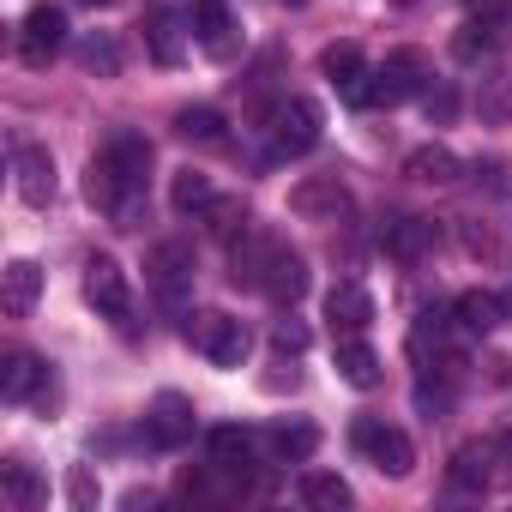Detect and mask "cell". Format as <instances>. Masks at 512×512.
Wrapping results in <instances>:
<instances>
[{
	"label": "cell",
	"mask_w": 512,
	"mask_h": 512,
	"mask_svg": "<svg viewBox=\"0 0 512 512\" xmlns=\"http://www.w3.org/2000/svg\"><path fill=\"white\" fill-rule=\"evenodd\" d=\"M181 332H187V344H193L211 368H241V362H247V350H253L247 326H241L235 314H217V308H193Z\"/></svg>",
	"instance_id": "obj_1"
},
{
	"label": "cell",
	"mask_w": 512,
	"mask_h": 512,
	"mask_svg": "<svg viewBox=\"0 0 512 512\" xmlns=\"http://www.w3.org/2000/svg\"><path fill=\"white\" fill-rule=\"evenodd\" d=\"M266 139H272V157H308L320 145V103L308 97H278L266 109Z\"/></svg>",
	"instance_id": "obj_2"
},
{
	"label": "cell",
	"mask_w": 512,
	"mask_h": 512,
	"mask_svg": "<svg viewBox=\"0 0 512 512\" xmlns=\"http://www.w3.org/2000/svg\"><path fill=\"white\" fill-rule=\"evenodd\" d=\"M350 440H356V452H362L380 476H410V470H416V446H410V434L392 428L386 416H362V422L350 428Z\"/></svg>",
	"instance_id": "obj_3"
},
{
	"label": "cell",
	"mask_w": 512,
	"mask_h": 512,
	"mask_svg": "<svg viewBox=\"0 0 512 512\" xmlns=\"http://www.w3.org/2000/svg\"><path fill=\"white\" fill-rule=\"evenodd\" d=\"M85 302L103 320H115L121 332H133V290H127V272H121L115 253H91L85 260Z\"/></svg>",
	"instance_id": "obj_4"
},
{
	"label": "cell",
	"mask_w": 512,
	"mask_h": 512,
	"mask_svg": "<svg viewBox=\"0 0 512 512\" xmlns=\"http://www.w3.org/2000/svg\"><path fill=\"white\" fill-rule=\"evenodd\" d=\"M434 85V73H428V55L422 49H392L380 67H374V79H368V103H410L416 91H428Z\"/></svg>",
	"instance_id": "obj_5"
},
{
	"label": "cell",
	"mask_w": 512,
	"mask_h": 512,
	"mask_svg": "<svg viewBox=\"0 0 512 512\" xmlns=\"http://www.w3.org/2000/svg\"><path fill=\"white\" fill-rule=\"evenodd\" d=\"M290 211L302 223H344L356 211V193L344 187V175H308L290 187Z\"/></svg>",
	"instance_id": "obj_6"
},
{
	"label": "cell",
	"mask_w": 512,
	"mask_h": 512,
	"mask_svg": "<svg viewBox=\"0 0 512 512\" xmlns=\"http://www.w3.org/2000/svg\"><path fill=\"white\" fill-rule=\"evenodd\" d=\"M37 392H43V404H55V374H49L43 356H31V350H7V356H0V398H7V404H31Z\"/></svg>",
	"instance_id": "obj_7"
},
{
	"label": "cell",
	"mask_w": 512,
	"mask_h": 512,
	"mask_svg": "<svg viewBox=\"0 0 512 512\" xmlns=\"http://www.w3.org/2000/svg\"><path fill=\"white\" fill-rule=\"evenodd\" d=\"M61 49H67V13L49 7V0H37V7L25 13V25H19V55L31 67H49Z\"/></svg>",
	"instance_id": "obj_8"
},
{
	"label": "cell",
	"mask_w": 512,
	"mask_h": 512,
	"mask_svg": "<svg viewBox=\"0 0 512 512\" xmlns=\"http://www.w3.org/2000/svg\"><path fill=\"white\" fill-rule=\"evenodd\" d=\"M193 428H199L193 398H181V392H157V404H151V416H145V440H151L157 452H181V446L193 440Z\"/></svg>",
	"instance_id": "obj_9"
},
{
	"label": "cell",
	"mask_w": 512,
	"mask_h": 512,
	"mask_svg": "<svg viewBox=\"0 0 512 512\" xmlns=\"http://www.w3.org/2000/svg\"><path fill=\"white\" fill-rule=\"evenodd\" d=\"M145 278H151V290L163 302H181V290L193 284V247L187 241H157L145 253Z\"/></svg>",
	"instance_id": "obj_10"
},
{
	"label": "cell",
	"mask_w": 512,
	"mask_h": 512,
	"mask_svg": "<svg viewBox=\"0 0 512 512\" xmlns=\"http://www.w3.org/2000/svg\"><path fill=\"white\" fill-rule=\"evenodd\" d=\"M380 247L392 253V260L416 266V260H428V253L440 247V223H434V217H386Z\"/></svg>",
	"instance_id": "obj_11"
},
{
	"label": "cell",
	"mask_w": 512,
	"mask_h": 512,
	"mask_svg": "<svg viewBox=\"0 0 512 512\" xmlns=\"http://www.w3.org/2000/svg\"><path fill=\"white\" fill-rule=\"evenodd\" d=\"M326 326H332V338L368 332V326H374V296H368L356 278H338V284L326 290Z\"/></svg>",
	"instance_id": "obj_12"
},
{
	"label": "cell",
	"mask_w": 512,
	"mask_h": 512,
	"mask_svg": "<svg viewBox=\"0 0 512 512\" xmlns=\"http://www.w3.org/2000/svg\"><path fill=\"white\" fill-rule=\"evenodd\" d=\"M13 175H19V199L25 205H49L55 199V151L49 145H13Z\"/></svg>",
	"instance_id": "obj_13"
},
{
	"label": "cell",
	"mask_w": 512,
	"mask_h": 512,
	"mask_svg": "<svg viewBox=\"0 0 512 512\" xmlns=\"http://www.w3.org/2000/svg\"><path fill=\"white\" fill-rule=\"evenodd\" d=\"M193 43L211 55V61H229L235 55V19H229V0H193Z\"/></svg>",
	"instance_id": "obj_14"
},
{
	"label": "cell",
	"mask_w": 512,
	"mask_h": 512,
	"mask_svg": "<svg viewBox=\"0 0 512 512\" xmlns=\"http://www.w3.org/2000/svg\"><path fill=\"white\" fill-rule=\"evenodd\" d=\"M320 73L338 85L344 103H368V79H374V73L362 67V49H356V43H332V49L320 55Z\"/></svg>",
	"instance_id": "obj_15"
},
{
	"label": "cell",
	"mask_w": 512,
	"mask_h": 512,
	"mask_svg": "<svg viewBox=\"0 0 512 512\" xmlns=\"http://www.w3.org/2000/svg\"><path fill=\"white\" fill-rule=\"evenodd\" d=\"M187 13H175V7H157L151 19H145V49H151V61L157 67H175L181 55H187Z\"/></svg>",
	"instance_id": "obj_16"
},
{
	"label": "cell",
	"mask_w": 512,
	"mask_h": 512,
	"mask_svg": "<svg viewBox=\"0 0 512 512\" xmlns=\"http://www.w3.org/2000/svg\"><path fill=\"white\" fill-rule=\"evenodd\" d=\"M332 362H338V374H344L356 392H374V386L386 380V368H380V356H374V344H368L362 332L338 338V344H332Z\"/></svg>",
	"instance_id": "obj_17"
},
{
	"label": "cell",
	"mask_w": 512,
	"mask_h": 512,
	"mask_svg": "<svg viewBox=\"0 0 512 512\" xmlns=\"http://www.w3.org/2000/svg\"><path fill=\"white\" fill-rule=\"evenodd\" d=\"M205 458H211L217 476H241V482H247V476H253V434H241V428L223 422V428L205 434Z\"/></svg>",
	"instance_id": "obj_18"
},
{
	"label": "cell",
	"mask_w": 512,
	"mask_h": 512,
	"mask_svg": "<svg viewBox=\"0 0 512 512\" xmlns=\"http://www.w3.org/2000/svg\"><path fill=\"white\" fill-rule=\"evenodd\" d=\"M43 296V266L37 260H13L7 272H0V308H7L13 320H25Z\"/></svg>",
	"instance_id": "obj_19"
},
{
	"label": "cell",
	"mask_w": 512,
	"mask_h": 512,
	"mask_svg": "<svg viewBox=\"0 0 512 512\" xmlns=\"http://www.w3.org/2000/svg\"><path fill=\"white\" fill-rule=\"evenodd\" d=\"M452 320H458L470 338H488V332L506 326V296H494V290H464V296L452 302Z\"/></svg>",
	"instance_id": "obj_20"
},
{
	"label": "cell",
	"mask_w": 512,
	"mask_h": 512,
	"mask_svg": "<svg viewBox=\"0 0 512 512\" xmlns=\"http://www.w3.org/2000/svg\"><path fill=\"white\" fill-rule=\"evenodd\" d=\"M404 175L422 181V187H452V181L464 175V163H458L452 145H416V151L404 157Z\"/></svg>",
	"instance_id": "obj_21"
},
{
	"label": "cell",
	"mask_w": 512,
	"mask_h": 512,
	"mask_svg": "<svg viewBox=\"0 0 512 512\" xmlns=\"http://www.w3.org/2000/svg\"><path fill=\"white\" fill-rule=\"evenodd\" d=\"M308 290V260L302 253H290L284 241L272 247V266H266V284H260V296H272V302H296Z\"/></svg>",
	"instance_id": "obj_22"
},
{
	"label": "cell",
	"mask_w": 512,
	"mask_h": 512,
	"mask_svg": "<svg viewBox=\"0 0 512 512\" xmlns=\"http://www.w3.org/2000/svg\"><path fill=\"white\" fill-rule=\"evenodd\" d=\"M446 476H452V488H458V494H482V488L494 482V440H488V446H482V440L458 446Z\"/></svg>",
	"instance_id": "obj_23"
},
{
	"label": "cell",
	"mask_w": 512,
	"mask_h": 512,
	"mask_svg": "<svg viewBox=\"0 0 512 512\" xmlns=\"http://www.w3.org/2000/svg\"><path fill=\"white\" fill-rule=\"evenodd\" d=\"M103 157H109L133 187H145V181H151V139H145V133H115V139L103 145Z\"/></svg>",
	"instance_id": "obj_24"
},
{
	"label": "cell",
	"mask_w": 512,
	"mask_h": 512,
	"mask_svg": "<svg viewBox=\"0 0 512 512\" xmlns=\"http://www.w3.org/2000/svg\"><path fill=\"white\" fill-rule=\"evenodd\" d=\"M266 446H272V458H278V464H308V458H314V446H320V428H314V422H272Z\"/></svg>",
	"instance_id": "obj_25"
},
{
	"label": "cell",
	"mask_w": 512,
	"mask_h": 512,
	"mask_svg": "<svg viewBox=\"0 0 512 512\" xmlns=\"http://www.w3.org/2000/svg\"><path fill=\"white\" fill-rule=\"evenodd\" d=\"M296 494H302V506H314V512H344V506L356 500V494H350V482H344V476H332V470H308Z\"/></svg>",
	"instance_id": "obj_26"
},
{
	"label": "cell",
	"mask_w": 512,
	"mask_h": 512,
	"mask_svg": "<svg viewBox=\"0 0 512 512\" xmlns=\"http://www.w3.org/2000/svg\"><path fill=\"white\" fill-rule=\"evenodd\" d=\"M476 115H482V127H506L512 121V79L506 73H482L476 79Z\"/></svg>",
	"instance_id": "obj_27"
},
{
	"label": "cell",
	"mask_w": 512,
	"mask_h": 512,
	"mask_svg": "<svg viewBox=\"0 0 512 512\" xmlns=\"http://www.w3.org/2000/svg\"><path fill=\"white\" fill-rule=\"evenodd\" d=\"M0 482H7V494H13V506H19V512H37V506L49 500L43 476H37L25 458H7V464H0Z\"/></svg>",
	"instance_id": "obj_28"
},
{
	"label": "cell",
	"mask_w": 512,
	"mask_h": 512,
	"mask_svg": "<svg viewBox=\"0 0 512 512\" xmlns=\"http://www.w3.org/2000/svg\"><path fill=\"white\" fill-rule=\"evenodd\" d=\"M79 67L97 73V79H115V73H121V49H115V37H109V31L79 37Z\"/></svg>",
	"instance_id": "obj_29"
},
{
	"label": "cell",
	"mask_w": 512,
	"mask_h": 512,
	"mask_svg": "<svg viewBox=\"0 0 512 512\" xmlns=\"http://www.w3.org/2000/svg\"><path fill=\"white\" fill-rule=\"evenodd\" d=\"M199 217H205V229H211L217 241H241V235H247V223H253L241 199H211V205H205Z\"/></svg>",
	"instance_id": "obj_30"
},
{
	"label": "cell",
	"mask_w": 512,
	"mask_h": 512,
	"mask_svg": "<svg viewBox=\"0 0 512 512\" xmlns=\"http://www.w3.org/2000/svg\"><path fill=\"white\" fill-rule=\"evenodd\" d=\"M175 139H187V145H223V115L217 109H181L175 115Z\"/></svg>",
	"instance_id": "obj_31"
},
{
	"label": "cell",
	"mask_w": 512,
	"mask_h": 512,
	"mask_svg": "<svg viewBox=\"0 0 512 512\" xmlns=\"http://www.w3.org/2000/svg\"><path fill=\"white\" fill-rule=\"evenodd\" d=\"M217 199V187H211V175H199V169H181L175 181H169V205L175 211H205Z\"/></svg>",
	"instance_id": "obj_32"
},
{
	"label": "cell",
	"mask_w": 512,
	"mask_h": 512,
	"mask_svg": "<svg viewBox=\"0 0 512 512\" xmlns=\"http://www.w3.org/2000/svg\"><path fill=\"white\" fill-rule=\"evenodd\" d=\"M272 350H278V356H302V350H308V326H302L296 314H278V320H272Z\"/></svg>",
	"instance_id": "obj_33"
},
{
	"label": "cell",
	"mask_w": 512,
	"mask_h": 512,
	"mask_svg": "<svg viewBox=\"0 0 512 512\" xmlns=\"http://www.w3.org/2000/svg\"><path fill=\"white\" fill-rule=\"evenodd\" d=\"M422 115H428V121H434V127H446V121H452V115H458V91H452V85H440V79H434V85H428V91H422Z\"/></svg>",
	"instance_id": "obj_34"
},
{
	"label": "cell",
	"mask_w": 512,
	"mask_h": 512,
	"mask_svg": "<svg viewBox=\"0 0 512 512\" xmlns=\"http://www.w3.org/2000/svg\"><path fill=\"white\" fill-rule=\"evenodd\" d=\"M488 49H494V31H488V25H476V19L452 37V55H458V61H476V55H488Z\"/></svg>",
	"instance_id": "obj_35"
},
{
	"label": "cell",
	"mask_w": 512,
	"mask_h": 512,
	"mask_svg": "<svg viewBox=\"0 0 512 512\" xmlns=\"http://www.w3.org/2000/svg\"><path fill=\"white\" fill-rule=\"evenodd\" d=\"M446 380H452V374H446ZM446 380H440V386H434V380H416V410H422L428 422L452 410V386H446Z\"/></svg>",
	"instance_id": "obj_36"
},
{
	"label": "cell",
	"mask_w": 512,
	"mask_h": 512,
	"mask_svg": "<svg viewBox=\"0 0 512 512\" xmlns=\"http://www.w3.org/2000/svg\"><path fill=\"white\" fill-rule=\"evenodd\" d=\"M67 494H73V506H79V512H91V506H97V482H91V470H85V464L73 470V482H67Z\"/></svg>",
	"instance_id": "obj_37"
},
{
	"label": "cell",
	"mask_w": 512,
	"mask_h": 512,
	"mask_svg": "<svg viewBox=\"0 0 512 512\" xmlns=\"http://www.w3.org/2000/svg\"><path fill=\"white\" fill-rule=\"evenodd\" d=\"M494 482H512V434L494 440Z\"/></svg>",
	"instance_id": "obj_38"
},
{
	"label": "cell",
	"mask_w": 512,
	"mask_h": 512,
	"mask_svg": "<svg viewBox=\"0 0 512 512\" xmlns=\"http://www.w3.org/2000/svg\"><path fill=\"white\" fill-rule=\"evenodd\" d=\"M85 7H115V0H85Z\"/></svg>",
	"instance_id": "obj_39"
},
{
	"label": "cell",
	"mask_w": 512,
	"mask_h": 512,
	"mask_svg": "<svg viewBox=\"0 0 512 512\" xmlns=\"http://www.w3.org/2000/svg\"><path fill=\"white\" fill-rule=\"evenodd\" d=\"M278 7H302V0H278Z\"/></svg>",
	"instance_id": "obj_40"
},
{
	"label": "cell",
	"mask_w": 512,
	"mask_h": 512,
	"mask_svg": "<svg viewBox=\"0 0 512 512\" xmlns=\"http://www.w3.org/2000/svg\"><path fill=\"white\" fill-rule=\"evenodd\" d=\"M404 7H410V0H404Z\"/></svg>",
	"instance_id": "obj_41"
}]
</instances>
